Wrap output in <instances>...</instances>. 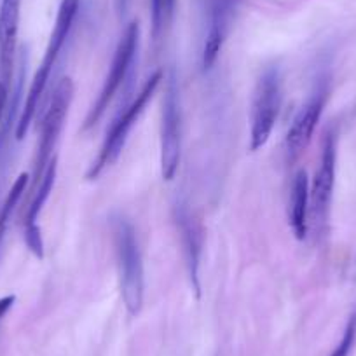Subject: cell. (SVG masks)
Here are the masks:
<instances>
[{"instance_id":"cell-14","label":"cell","mask_w":356,"mask_h":356,"mask_svg":"<svg viewBox=\"0 0 356 356\" xmlns=\"http://www.w3.org/2000/svg\"><path fill=\"white\" fill-rule=\"evenodd\" d=\"M56 170H58V157L54 156L49 161V164L44 170L42 177H40L39 184L35 186V194H33V200L30 203L29 210H26L25 222H23V227H30V225H37V218H39L40 211H42L44 204L49 200L51 193H53L54 180H56Z\"/></svg>"},{"instance_id":"cell-16","label":"cell","mask_w":356,"mask_h":356,"mask_svg":"<svg viewBox=\"0 0 356 356\" xmlns=\"http://www.w3.org/2000/svg\"><path fill=\"white\" fill-rule=\"evenodd\" d=\"M175 0H150V18H152V40L159 42L164 35L171 15H173Z\"/></svg>"},{"instance_id":"cell-18","label":"cell","mask_w":356,"mask_h":356,"mask_svg":"<svg viewBox=\"0 0 356 356\" xmlns=\"http://www.w3.org/2000/svg\"><path fill=\"white\" fill-rule=\"evenodd\" d=\"M23 238H25L26 248L33 253L39 260L44 259V238L39 224L23 227Z\"/></svg>"},{"instance_id":"cell-20","label":"cell","mask_w":356,"mask_h":356,"mask_svg":"<svg viewBox=\"0 0 356 356\" xmlns=\"http://www.w3.org/2000/svg\"><path fill=\"white\" fill-rule=\"evenodd\" d=\"M15 302H16V296H6L0 299V325H2L4 318L8 316L11 307L15 306Z\"/></svg>"},{"instance_id":"cell-6","label":"cell","mask_w":356,"mask_h":356,"mask_svg":"<svg viewBox=\"0 0 356 356\" xmlns=\"http://www.w3.org/2000/svg\"><path fill=\"white\" fill-rule=\"evenodd\" d=\"M72 100H74V81L70 77L61 79L51 95L49 107L44 114L42 126H40L39 143H37L35 159H33L32 171V184L33 187L39 184L44 170L53 159V152L56 149V143L60 140L61 129H63L65 119H67L68 111H70Z\"/></svg>"},{"instance_id":"cell-4","label":"cell","mask_w":356,"mask_h":356,"mask_svg":"<svg viewBox=\"0 0 356 356\" xmlns=\"http://www.w3.org/2000/svg\"><path fill=\"white\" fill-rule=\"evenodd\" d=\"M282 107V75L276 67H269L253 89L250 111V150L262 149L275 129Z\"/></svg>"},{"instance_id":"cell-10","label":"cell","mask_w":356,"mask_h":356,"mask_svg":"<svg viewBox=\"0 0 356 356\" xmlns=\"http://www.w3.org/2000/svg\"><path fill=\"white\" fill-rule=\"evenodd\" d=\"M175 222H177V229L180 232V241H182L184 259H186L191 286H193V290L200 297V266L201 253H203V229H201L200 222L194 218V215L191 213V210L186 204H177L175 207Z\"/></svg>"},{"instance_id":"cell-8","label":"cell","mask_w":356,"mask_h":356,"mask_svg":"<svg viewBox=\"0 0 356 356\" xmlns=\"http://www.w3.org/2000/svg\"><path fill=\"white\" fill-rule=\"evenodd\" d=\"M182 154V108L177 77L171 72L166 82L161 119V175L164 180H173Z\"/></svg>"},{"instance_id":"cell-1","label":"cell","mask_w":356,"mask_h":356,"mask_svg":"<svg viewBox=\"0 0 356 356\" xmlns=\"http://www.w3.org/2000/svg\"><path fill=\"white\" fill-rule=\"evenodd\" d=\"M79 6H81V0H61L60 9H58L56 23H54L53 32H51L49 44H47V49L46 53H44L42 63L39 65L35 75H33L29 93H26L25 102H23L22 112H19V118L18 121H16V140L25 138L30 126H32L37 108H39L40 100H42V95L46 93L49 79L51 75H53L54 67H56L58 58H60L61 51H63L65 44H67L68 37H70L72 29H74V22L75 18H77Z\"/></svg>"},{"instance_id":"cell-15","label":"cell","mask_w":356,"mask_h":356,"mask_svg":"<svg viewBox=\"0 0 356 356\" xmlns=\"http://www.w3.org/2000/svg\"><path fill=\"white\" fill-rule=\"evenodd\" d=\"M29 184H30V175L29 173L19 175V177L15 180V184H13L8 196H6L4 203H2V208H0V245H2V241H4L13 213H15L19 200H22L23 194H25Z\"/></svg>"},{"instance_id":"cell-13","label":"cell","mask_w":356,"mask_h":356,"mask_svg":"<svg viewBox=\"0 0 356 356\" xmlns=\"http://www.w3.org/2000/svg\"><path fill=\"white\" fill-rule=\"evenodd\" d=\"M311 182L307 173L299 170L293 175L292 187H290V200H289V222L293 234L297 239H306L307 231H309V196Z\"/></svg>"},{"instance_id":"cell-3","label":"cell","mask_w":356,"mask_h":356,"mask_svg":"<svg viewBox=\"0 0 356 356\" xmlns=\"http://www.w3.org/2000/svg\"><path fill=\"white\" fill-rule=\"evenodd\" d=\"M161 81H163V74H161V72H156V74L150 75V77L147 79L145 84L142 86V89H140V93L133 98L131 104L114 119L111 129H108L107 135H105L100 152L95 157V161L91 163V166H89L88 173H86V178H88V180H97V178L104 173L105 168L111 166V164L121 156L133 126L136 124L140 115L143 114L147 104L152 100L154 93H156L157 88H159Z\"/></svg>"},{"instance_id":"cell-11","label":"cell","mask_w":356,"mask_h":356,"mask_svg":"<svg viewBox=\"0 0 356 356\" xmlns=\"http://www.w3.org/2000/svg\"><path fill=\"white\" fill-rule=\"evenodd\" d=\"M19 11H22V0L0 2V81L8 86L11 84L13 68H15Z\"/></svg>"},{"instance_id":"cell-2","label":"cell","mask_w":356,"mask_h":356,"mask_svg":"<svg viewBox=\"0 0 356 356\" xmlns=\"http://www.w3.org/2000/svg\"><path fill=\"white\" fill-rule=\"evenodd\" d=\"M112 234H114L115 257H118L122 302L128 313L136 316L143 307L145 271H143V259L135 227L128 218L118 215L112 218Z\"/></svg>"},{"instance_id":"cell-12","label":"cell","mask_w":356,"mask_h":356,"mask_svg":"<svg viewBox=\"0 0 356 356\" xmlns=\"http://www.w3.org/2000/svg\"><path fill=\"white\" fill-rule=\"evenodd\" d=\"M232 19V0H211L210 26H208L207 39L203 46V68L210 70L217 61Z\"/></svg>"},{"instance_id":"cell-5","label":"cell","mask_w":356,"mask_h":356,"mask_svg":"<svg viewBox=\"0 0 356 356\" xmlns=\"http://www.w3.org/2000/svg\"><path fill=\"white\" fill-rule=\"evenodd\" d=\"M138 40H140V26L136 22H131L126 26L124 33H122L121 40H119L118 47H115L114 58H112L111 68H108V74L105 77L104 86H102L100 93H98L97 100L89 108L88 115H86V121L82 129L93 128L104 114L107 112L108 105L114 100V97L118 95V91L121 89V86L124 84L126 77H128L129 70L133 68L135 63L136 53H138Z\"/></svg>"},{"instance_id":"cell-9","label":"cell","mask_w":356,"mask_h":356,"mask_svg":"<svg viewBox=\"0 0 356 356\" xmlns=\"http://www.w3.org/2000/svg\"><path fill=\"white\" fill-rule=\"evenodd\" d=\"M328 100V86L327 82H321L314 93L311 95L309 100L300 107L297 115L293 118L292 126H290L289 133H286L285 140V150H286V161L289 163H296L304 152H306L307 145L311 143V138L314 135L318 122H320L321 115H323L325 105Z\"/></svg>"},{"instance_id":"cell-17","label":"cell","mask_w":356,"mask_h":356,"mask_svg":"<svg viewBox=\"0 0 356 356\" xmlns=\"http://www.w3.org/2000/svg\"><path fill=\"white\" fill-rule=\"evenodd\" d=\"M356 341V311L349 316L348 323H346L344 334H342L341 341L335 346V349L332 351L330 356H349L353 346H355Z\"/></svg>"},{"instance_id":"cell-7","label":"cell","mask_w":356,"mask_h":356,"mask_svg":"<svg viewBox=\"0 0 356 356\" xmlns=\"http://www.w3.org/2000/svg\"><path fill=\"white\" fill-rule=\"evenodd\" d=\"M335 170H337V131L328 129L325 133L323 147H321L320 166L311 182L309 196V224L316 229V234H323L330 217L332 196L335 186Z\"/></svg>"},{"instance_id":"cell-19","label":"cell","mask_w":356,"mask_h":356,"mask_svg":"<svg viewBox=\"0 0 356 356\" xmlns=\"http://www.w3.org/2000/svg\"><path fill=\"white\" fill-rule=\"evenodd\" d=\"M8 104H9V86L0 81V126L4 121V115L8 112Z\"/></svg>"}]
</instances>
